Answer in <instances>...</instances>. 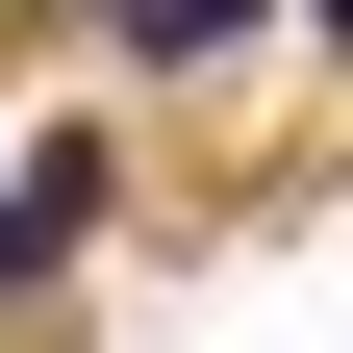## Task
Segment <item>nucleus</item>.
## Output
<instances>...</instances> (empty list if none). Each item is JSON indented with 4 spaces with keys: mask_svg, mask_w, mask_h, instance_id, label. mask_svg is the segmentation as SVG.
Returning <instances> with one entry per match:
<instances>
[{
    "mask_svg": "<svg viewBox=\"0 0 353 353\" xmlns=\"http://www.w3.org/2000/svg\"><path fill=\"white\" fill-rule=\"evenodd\" d=\"M76 228H101V152H76V126H51V152L0 176V278H51V252H76Z\"/></svg>",
    "mask_w": 353,
    "mask_h": 353,
    "instance_id": "f257e3e1",
    "label": "nucleus"
},
{
    "mask_svg": "<svg viewBox=\"0 0 353 353\" xmlns=\"http://www.w3.org/2000/svg\"><path fill=\"white\" fill-rule=\"evenodd\" d=\"M101 26H126V51H152V76H202V51H252L278 0H101Z\"/></svg>",
    "mask_w": 353,
    "mask_h": 353,
    "instance_id": "f03ea898",
    "label": "nucleus"
},
{
    "mask_svg": "<svg viewBox=\"0 0 353 353\" xmlns=\"http://www.w3.org/2000/svg\"><path fill=\"white\" fill-rule=\"evenodd\" d=\"M328 26H353V0H328Z\"/></svg>",
    "mask_w": 353,
    "mask_h": 353,
    "instance_id": "7ed1b4c3",
    "label": "nucleus"
}]
</instances>
